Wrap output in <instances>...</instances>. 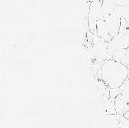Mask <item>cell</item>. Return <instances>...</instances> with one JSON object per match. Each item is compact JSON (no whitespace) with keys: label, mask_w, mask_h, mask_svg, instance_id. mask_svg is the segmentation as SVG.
<instances>
[{"label":"cell","mask_w":129,"mask_h":128,"mask_svg":"<svg viewBox=\"0 0 129 128\" xmlns=\"http://www.w3.org/2000/svg\"><path fill=\"white\" fill-rule=\"evenodd\" d=\"M129 74V69L121 62L107 59L102 62L100 76L104 84L109 89L119 88Z\"/></svg>","instance_id":"obj_1"},{"label":"cell","mask_w":129,"mask_h":128,"mask_svg":"<svg viewBox=\"0 0 129 128\" xmlns=\"http://www.w3.org/2000/svg\"><path fill=\"white\" fill-rule=\"evenodd\" d=\"M120 27L117 34L111 39L112 41L123 49L129 47V22L121 18Z\"/></svg>","instance_id":"obj_2"},{"label":"cell","mask_w":129,"mask_h":128,"mask_svg":"<svg viewBox=\"0 0 129 128\" xmlns=\"http://www.w3.org/2000/svg\"><path fill=\"white\" fill-rule=\"evenodd\" d=\"M103 19L106 21V23H107V27H108V30H109V33L110 36L113 38L118 33L119 27H120L121 19L117 15H115L114 12L113 14H111V15H110L109 16L103 18Z\"/></svg>","instance_id":"obj_3"},{"label":"cell","mask_w":129,"mask_h":128,"mask_svg":"<svg viewBox=\"0 0 129 128\" xmlns=\"http://www.w3.org/2000/svg\"><path fill=\"white\" fill-rule=\"evenodd\" d=\"M115 106L117 114L120 116H123L129 111V101L121 93L115 98Z\"/></svg>","instance_id":"obj_4"},{"label":"cell","mask_w":129,"mask_h":128,"mask_svg":"<svg viewBox=\"0 0 129 128\" xmlns=\"http://www.w3.org/2000/svg\"><path fill=\"white\" fill-rule=\"evenodd\" d=\"M102 105H103L104 112L107 115L109 116V115L117 114L115 106V98L110 97L109 98L102 103Z\"/></svg>","instance_id":"obj_5"},{"label":"cell","mask_w":129,"mask_h":128,"mask_svg":"<svg viewBox=\"0 0 129 128\" xmlns=\"http://www.w3.org/2000/svg\"><path fill=\"white\" fill-rule=\"evenodd\" d=\"M116 61L124 64L129 69V47L123 49Z\"/></svg>","instance_id":"obj_6"},{"label":"cell","mask_w":129,"mask_h":128,"mask_svg":"<svg viewBox=\"0 0 129 128\" xmlns=\"http://www.w3.org/2000/svg\"><path fill=\"white\" fill-rule=\"evenodd\" d=\"M120 93L129 101V74L126 80L120 87Z\"/></svg>","instance_id":"obj_7"},{"label":"cell","mask_w":129,"mask_h":128,"mask_svg":"<svg viewBox=\"0 0 129 128\" xmlns=\"http://www.w3.org/2000/svg\"><path fill=\"white\" fill-rule=\"evenodd\" d=\"M119 127L120 128H129V119L124 115L119 116Z\"/></svg>","instance_id":"obj_8"},{"label":"cell","mask_w":129,"mask_h":128,"mask_svg":"<svg viewBox=\"0 0 129 128\" xmlns=\"http://www.w3.org/2000/svg\"><path fill=\"white\" fill-rule=\"evenodd\" d=\"M110 97H113L115 98L119 93H120V89L117 88V89H110Z\"/></svg>","instance_id":"obj_9"},{"label":"cell","mask_w":129,"mask_h":128,"mask_svg":"<svg viewBox=\"0 0 129 128\" xmlns=\"http://www.w3.org/2000/svg\"><path fill=\"white\" fill-rule=\"evenodd\" d=\"M117 6H126L129 4V0H115Z\"/></svg>","instance_id":"obj_10"},{"label":"cell","mask_w":129,"mask_h":128,"mask_svg":"<svg viewBox=\"0 0 129 128\" xmlns=\"http://www.w3.org/2000/svg\"><path fill=\"white\" fill-rule=\"evenodd\" d=\"M124 116H125V117H126V118H128V119H129V111H128L126 113L124 114Z\"/></svg>","instance_id":"obj_11"}]
</instances>
